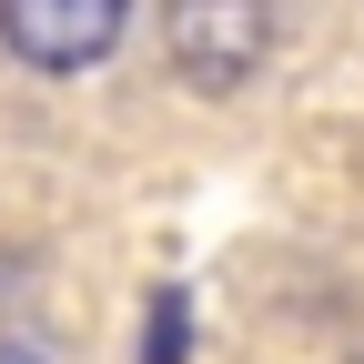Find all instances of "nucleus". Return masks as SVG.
<instances>
[{
  "label": "nucleus",
  "mask_w": 364,
  "mask_h": 364,
  "mask_svg": "<svg viewBox=\"0 0 364 364\" xmlns=\"http://www.w3.org/2000/svg\"><path fill=\"white\" fill-rule=\"evenodd\" d=\"M273 51V0H162V61L193 91H243Z\"/></svg>",
  "instance_id": "nucleus-1"
},
{
  "label": "nucleus",
  "mask_w": 364,
  "mask_h": 364,
  "mask_svg": "<svg viewBox=\"0 0 364 364\" xmlns=\"http://www.w3.org/2000/svg\"><path fill=\"white\" fill-rule=\"evenodd\" d=\"M132 31V0H0V41L31 71H91Z\"/></svg>",
  "instance_id": "nucleus-2"
},
{
  "label": "nucleus",
  "mask_w": 364,
  "mask_h": 364,
  "mask_svg": "<svg viewBox=\"0 0 364 364\" xmlns=\"http://www.w3.org/2000/svg\"><path fill=\"white\" fill-rule=\"evenodd\" d=\"M152 364H182V294H152Z\"/></svg>",
  "instance_id": "nucleus-3"
}]
</instances>
